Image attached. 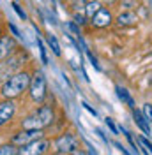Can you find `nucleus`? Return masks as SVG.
Segmentation results:
<instances>
[{
	"label": "nucleus",
	"instance_id": "nucleus-29",
	"mask_svg": "<svg viewBox=\"0 0 152 155\" xmlns=\"http://www.w3.org/2000/svg\"><path fill=\"white\" fill-rule=\"evenodd\" d=\"M103 2H108V4H112V2H115V0H103Z\"/></svg>",
	"mask_w": 152,
	"mask_h": 155
},
{
	"label": "nucleus",
	"instance_id": "nucleus-25",
	"mask_svg": "<svg viewBox=\"0 0 152 155\" xmlns=\"http://www.w3.org/2000/svg\"><path fill=\"white\" fill-rule=\"evenodd\" d=\"M81 106L85 107L87 111H88V113H90V115L94 116V118H95V116H97V111H95V109H94V107H92V106H90V104H88V102H83V104H81Z\"/></svg>",
	"mask_w": 152,
	"mask_h": 155
},
{
	"label": "nucleus",
	"instance_id": "nucleus-11",
	"mask_svg": "<svg viewBox=\"0 0 152 155\" xmlns=\"http://www.w3.org/2000/svg\"><path fill=\"white\" fill-rule=\"evenodd\" d=\"M133 118H134V122H136V125L140 127L147 136H150V124L147 122V118L140 111H136V109H133Z\"/></svg>",
	"mask_w": 152,
	"mask_h": 155
},
{
	"label": "nucleus",
	"instance_id": "nucleus-14",
	"mask_svg": "<svg viewBox=\"0 0 152 155\" xmlns=\"http://www.w3.org/2000/svg\"><path fill=\"white\" fill-rule=\"evenodd\" d=\"M101 9H103V7H101V4H99V2H95V0H92V2H87V5H85V16L92 19Z\"/></svg>",
	"mask_w": 152,
	"mask_h": 155
},
{
	"label": "nucleus",
	"instance_id": "nucleus-21",
	"mask_svg": "<svg viewBox=\"0 0 152 155\" xmlns=\"http://www.w3.org/2000/svg\"><path fill=\"white\" fill-rule=\"evenodd\" d=\"M39 44V49H41V60H43V64H48V58H46V49H44V44L41 42V41H37Z\"/></svg>",
	"mask_w": 152,
	"mask_h": 155
},
{
	"label": "nucleus",
	"instance_id": "nucleus-28",
	"mask_svg": "<svg viewBox=\"0 0 152 155\" xmlns=\"http://www.w3.org/2000/svg\"><path fill=\"white\" fill-rule=\"evenodd\" d=\"M67 155H87V153L81 152V150H76V152H71V153H67Z\"/></svg>",
	"mask_w": 152,
	"mask_h": 155
},
{
	"label": "nucleus",
	"instance_id": "nucleus-7",
	"mask_svg": "<svg viewBox=\"0 0 152 155\" xmlns=\"http://www.w3.org/2000/svg\"><path fill=\"white\" fill-rule=\"evenodd\" d=\"M19 60H21V55H16V57H9L7 60H4L0 64V81H7L12 74H16L14 71L18 69Z\"/></svg>",
	"mask_w": 152,
	"mask_h": 155
},
{
	"label": "nucleus",
	"instance_id": "nucleus-19",
	"mask_svg": "<svg viewBox=\"0 0 152 155\" xmlns=\"http://www.w3.org/2000/svg\"><path fill=\"white\" fill-rule=\"evenodd\" d=\"M138 143H140V145H143L145 148H149V153L152 155V143L149 141V139H147V137H143V136H138Z\"/></svg>",
	"mask_w": 152,
	"mask_h": 155
},
{
	"label": "nucleus",
	"instance_id": "nucleus-9",
	"mask_svg": "<svg viewBox=\"0 0 152 155\" xmlns=\"http://www.w3.org/2000/svg\"><path fill=\"white\" fill-rule=\"evenodd\" d=\"M112 21H113V19H112V12L103 7V9L92 18V25L97 27V28H105V27H110V25H112Z\"/></svg>",
	"mask_w": 152,
	"mask_h": 155
},
{
	"label": "nucleus",
	"instance_id": "nucleus-2",
	"mask_svg": "<svg viewBox=\"0 0 152 155\" xmlns=\"http://www.w3.org/2000/svg\"><path fill=\"white\" fill-rule=\"evenodd\" d=\"M55 120V113L50 106H41L37 111H34L32 115H29L23 122H21V127L23 129H29V130H43L44 127H50Z\"/></svg>",
	"mask_w": 152,
	"mask_h": 155
},
{
	"label": "nucleus",
	"instance_id": "nucleus-18",
	"mask_svg": "<svg viewBox=\"0 0 152 155\" xmlns=\"http://www.w3.org/2000/svg\"><path fill=\"white\" fill-rule=\"evenodd\" d=\"M12 9H14V12H16V14H18V16H19L21 19H27V14H25V11L19 7L18 2H12Z\"/></svg>",
	"mask_w": 152,
	"mask_h": 155
},
{
	"label": "nucleus",
	"instance_id": "nucleus-22",
	"mask_svg": "<svg viewBox=\"0 0 152 155\" xmlns=\"http://www.w3.org/2000/svg\"><path fill=\"white\" fill-rule=\"evenodd\" d=\"M73 19H74L76 25H85V16H83V14H78V12H76L74 16H73Z\"/></svg>",
	"mask_w": 152,
	"mask_h": 155
},
{
	"label": "nucleus",
	"instance_id": "nucleus-5",
	"mask_svg": "<svg viewBox=\"0 0 152 155\" xmlns=\"http://www.w3.org/2000/svg\"><path fill=\"white\" fill-rule=\"evenodd\" d=\"M41 137H43V130H39V129H36V130L23 129L21 132H16L11 137V143L16 146H25V145H29V143H32V141L41 139Z\"/></svg>",
	"mask_w": 152,
	"mask_h": 155
},
{
	"label": "nucleus",
	"instance_id": "nucleus-26",
	"mask_svg": "<svg viewBox=\"0 0 152 155\" xmlns=\"http://www.w3.org/2000/svg\"><path fill=\"white\" fill-rule=\"evenodd\" d=\"M9 28L12 30V34H14V35H16V37H21V34H19V32H18V28H16V27H14V25H9Z\"/></svg>",
	"mask_w": 152,
	"mask_h": 155
},
{
	"label": "nucleus",
	"instance_id": "nucleus-24",
	"mask_svg": "<svg viewBox=\"0 0 152 155\" xmlns=\"http://www.w3.org/2000/svg\"><path fill=\"white\" fill-rule=\"evenodd\" d=\"M85 5H87L85 0H73V7H74V9H81V7L85 9Z\"/></svg>",
	"mask_w": 152,
	"mask_h": 155
},
{
	"label": "nucleus",
	"instance_id": "nucleus-8",
	"mask_svg": "<svg viewBox=\"0 0 152 155\" xmlns=\"http://www.w3.org/2000/svg\"><path fill=\"white\" fill-rule=\"evenodd\" d=\"M16 113V104L12 102V99H5L0 102V127L9 124L12 116Z\"/></svg>",
	"mask_w": 152,
	"mask_h": 155
},
{
	"label": "nucleus",
	"instance_id": "nucleus-10",
	"mask_svg": "<svg viewBox=\"0 0 152 155\" xmlns=\"http://www.w3.org/2000/svg\"><path fill=\"white\" fill-rule=\"evenodd\" d=\"M115 21H117V25H119V27H131V25H134V23L138 21V18H136V14H134V12L126 11V12H122V14H119Z\"/></svg>",
	"mask_w": 152,
	"mask_h": 155
},
{
	"label": "nucleus",
	"instance_id": "nucleus-12",
	"mask_svg": "<svg viewBox=\"0 0 152 155\" xmlns=\"http://www.w3.org/2000/svg\"><path fill=\"white\" fill-rule=\"evenodd\" d=\"M14 48V41L11 37H0V57H7Z\"/></svg>",
	"mask_w": 152,
	"mask_h": 155
},
{
	"label": "nucleus",
	"instance_id": "nucleus-17",
	"mask_svg": "<svg viewBox=\"0 0 152 155\" xmlns=\"http://www.w3.org/2000/svg\"><path fill=\"white\" fill-rule=\"evenodd\" d=\"M143 116L147 118L149 124H152V104H145L143 106Z\"/></svg>",
	"mask_w": 152,
	"mask_h": 155
},
{
	"label": "nucleus",
	"instance_id": "nucleus-3",
	"mask_svg": "<svg viewBox=\"0 0 152 155\" xmlns=\"http://www.w3.org/2000/svg\"><path fill=\"white\" fill-rule=\"evenodd\" d=\"M30 97H32V101H36V102H43L44 101V97H46V78L43 74V71H36L34 72V76L30 79Z\"/></svg>",
	"mask_w": 152,
	"mask_h": 155
},
{
	"label": "nucleus",
	"instance_id": "nucleus-15",
	"mask_svg": "<svg viewBox=\"0 0 152 155\" xmlns=\"http://www.w3.org/2000/svg\"><path fill=\"white\" fill-rule=\"evenodd\" d=\"M0 155H19V146L12 145V143L2 145L0 146Z\"/></svg>",
	"mask_w": 152,
	"mask_h": 155
},
{
	"label": "nucleus",
	"instance_id": "nucleus-6",
	"mask_svg": "<svg viewBox=\"0 0 152 155\" xmlns=\"http://www.w3.org/2000/svg\"><path fill=\"white\" fill-rule=\"evenodd\" d=\"M50 150V141L41 137L25 146H19V155H44Z\"/></svg>",
	"mask_w": 152,
	"mask_h": 155
},
{
	"label": "nucleus",
	"instance_id": "nucleus-13",
	"mask_svg": "<svg viewBox=\"0 0 152 155\" xmlns=\"http://www.w3.org/2000/svg\"><path fill=\"white\" fill-rule=\"evenodd\" d=\"M115 92H117V95H119V99H120L122 102H126L129 107H133V109H134V101H133V97L129 95V92H127L126 88L115 87Z\"/></svg>",
	"mask_w": 152,
	"mask_h": 155
},
{
	"label": "nucleus",
	"instance_id": "nucleus-1",
	"mask_svg": "<svg viewBox=\"0 0 152 155\" xmlns=\"http://www.w3.org/2000/svg\"><path fill=\"white\" fill-rule=\"evenodd\" d=\"M30 76L29 72H16L2 85V97L5 99H16L18 95H21L27 88L30 87Z\"/></svg>",
	"mask_w": 152,
	"mask_h": 155
},
{
	"label": "nucleus",
	"instance_id": "nucleus-20",
	"mask_svg": "<svg viewBox=\"0 0 152 155\" xmlns=\"http://www.w3.org/2000/svg\"><path fill=\"white\" fill-rule=\"evenodd\" d=\"M105 124L108 125V129L112 130V134H119V130H117V127H115V124H113L112 118H105Z\"/></svg>",
	"mask_w": 152,
	"mask_h": 155
},
{
	"label": "nucleus",
	"instance_id": "nucleus-23",
	"mask_svg": "<svg viewBox=\"0 0 152 155\" xmlns=\"http://www.w3.org/2000/svg\"><path fill=\"white\" fill-rule=\"evenodd\" d=\"M85 53H87V57H88V60L92 62V65H94V67L97 69V71H99V64H97V60H95V57L92 55V53H90V51H88V49H85Z\"/></svg>",
	"mask_w": 152,
	"mask_h": 155
},
{
	"label": "nucleus",
	"instance_id": "nucleus-27",
	"mask_svg": "<svg viewBox=\"0 0 152 155\" xmlns=\"http://www.w3.org/2000/svg\"><path fill=\"white\" fill-rule=\"evenodd\" d=\"M115 146H117V148H119V150H120V152H122L124 155H129V153H127V150H126V148H124V146L120 145V143H115Z\"/></svg>",
	"mask_w": 152,
	"mask_h": 155
},
{
	"label": "nucleus",
	"instance_id": "nucleus-16",
	"mask_svg": "<svg viewBox=\"0 0 152 155\" xmlns=\"http://www.w3.org/2000/svg\"><path fill=\"white\" fill-rule=\"evenodd\" d=\"M46 41H48V46L51 48V51H53L57 57H60V46H58L57 37H55L53 34H48V35H46Z\"/></svg>",
	"mask_w": 152,
	"mask_h": 155
},
{
	"label": "nucleus",
	"instance_id": "nucleus-4",
	"mask_svg": "<svg viewBox=\"0 0 152 155\" xmlns=\"http://www.w3.org/2000/svg\"><path fill=\"white\" fill-rule=\"evenodd\" d=\"M55 150H57L58 153H62V155L76 152V150H78V139H76L73 134H69V132L60 134L57 139H55Z\"/></svg>",
	"mask_w": 152,
	"mask_h": 155
}]
</instances>
